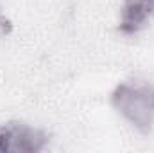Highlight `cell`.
Segmentation results:
<instances>
[{"mask_svg":"<svg viewBox=\"0 0 154 153\" xmlns=\"http://www.w3.org/2000/svg\"><path fill=\"white\" fill-rule=\"evenodd\" d=\"M111 106L140 133L154 126V85L143 81H122L109 97Z\"/></svg>","mask_w":154,"mask_h":153,"instance_id":"1","label":"cell"},{"mask_svg":"<svg viewBox=\"0 0 154 153\" xmlns=\"http://www.w3.org/2000/svg\"><path fill=\"white\" fill-rule=\"evenodd\" d=\"M48 135L23 122H9L0 128V151L5 153H38L45 150Z\"/></svg>","mask_w":154,"mask_h":153,"instance_id":"2","label":"cell"},{"mask_svg":"<svg viewBox=\"0 0 154 153\" xmlns=\"http://www.w3.org/2000/svg\"><path fill=\"white\" fill-rule=\"evenodd\" d=\"M154 18V0H124L120 7L118 33L134 36L142 33Z\"/></svg>","mask_w":154,"mask_h":153,"instance_id":"3","label":"cell"}]
</instances>
